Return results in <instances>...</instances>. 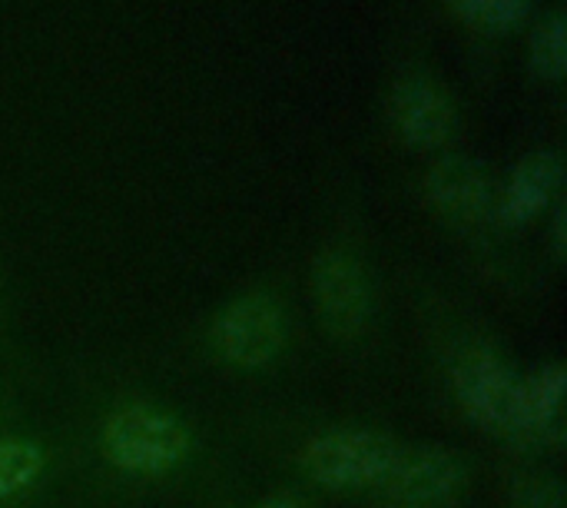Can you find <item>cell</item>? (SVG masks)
Listing matches in <instances>:
<instances>
[{
  "instance_id": "obj_17",
  "label": "cell",
  "mask_w": 567,
  "mask_h": 508,
  "mask_svg": "<svg viewBox=\"0 0 567 508\" xmlns=\"http://www.w3.org/2000/svg\"><path fill=\"white\" fill-rule=\"evenodd\" d=\"M379 508H435V506H415V502H395V499H389V502H382Z\"/></svg>"
},
{
  "instance_id": "obj_8",
  "label": "cell",
  "mask_w": 567,
  "mask_h": 508,
  "mask_svg": "<svg viewBox=\"0 0 567 508\" xmlns=\"http://www.w3.org/2000/svg\"><path fill=\"white\" fill-rule=\"evenodd\" d=\"M468 482L472 469L458 453L442 446H402L382 492L395 502L445 508L468 492Z\"/></svg>"
},
{
  "instance_id": "obj_12",
  "label": "cell",
  "mask_w": 567,
  "mask_h": 508,
  "mask_svg": "<svg viewBox=\"0 0 567 508\" xmlns=\"http://www.w3.org/2000/svg\"><path fill=\"white\" fill-rule=\"evenodd\" d=\"M528 63L532 73L538 80L558 83L567 70V23L565 10L551 7L545 10L535 27H532V40H528Z\"/></svg>"
},
{
  "instance_id": "obj_6",
  "label": "cell",
  "mask_w": 567,
  "mask_h": 508,
  "mask_svg": "<svg viewBox=\"0 0 567 508\" xmlns=\"http://www.w3.org/2000/svg\"><path fill=\"white\" fill-rule=\"evenodd\" d=\"M422 196L439 220L468 230L495 216L498 183L482 160L468 153H442L422 176Z\"/></svg>"
},
{
  "instance_id": "obj_2",
  "label": "cell",
  "mask_w": 567,
  "mask_h": 508,
  "mask_svg": "<svg viewBox=\"0 0 567 508\" xmlns=\"http://www.w3.org/2000/svg\"><path fill=\"white\" fill-rule=\"evenodd\" d=\"M452 396L462 416L485 436L525 449L522 376L488 343L465 346L452 363Z\"/></svg>"
},
{
  "instance_id": "obj_15",
  "label": "cell",
  "mask_w": 567,
  "mask_h": 508,
  "mask_svg": "<svg viewBox=\"0 0 567 508\" xmlns=\"http://www.w3.org/2000/svg\"><path fill=\"white\" fill-rule=\"evenodd\" d=\"M548 240H551V260H555V263H565V256H567V206H565V200H558V203L551 206V233H548Z\"/></svg>"
},
{
  "instance_id": "obj_1",
  "label": "cell",
  "mask_w": 567,
  "mask_h": 508,
  "mask_svg": "<svg viewBox=\"0 0 567 508\" xmlns=\"http://www.w3.org/2000/svg\"><path fill=\"white\" fill-rule=\"evenodd\" d=\"M96 443L110 469L146 479L179 469L196 449L193 429L153 403H123L106 413Z\"/></svg>"
},
{
  "instance_id": "obj_3",
  "label": "cell",
  "mask_w": 567,
  "mask_h": 508,
  "mask_svg": "<svg viewBox=\"0 0 567 508\" xmlns=\"http://www.w3.org/2000/svg\"><path fill=\"white\" fill-rule=\"evenodd\" d=\"M402 443L379 429H332L299 449V473L319 489L359 492L382 489L395 469Z\"/></svg>"
},
{
  "instance_id": "obj_14",
  "label": "cell",
  "mask_w": 567,
  "mask_h": 508,
  "mask_svg": "<svg viewBox=\"0 0 567 508\" xmlns=\"http://www.w3.org/2000/svg\"><path fill=\"white\" fill-rule=\"evenodd\" d=\"M508 508H565V482L551 473H522L508 486Z\"/></svg>"
},
{
  "instance_id": "obj_16",
  "label": "cell",
  "mask_w": 567,
  "mask_h": 508,
  "mask_svg": "<svg viewBox=\"0 0 567 508\" xmlns=\"http://www.w3.org/2000/svg\"><path fill=\"white\" fill-rule=\"evenodd\" d=\"M252 508H306L296 496H266V499H259Z\"/></svg>"
},
{
  "instance_id": "obj_10",
  "label": "cell",
  "mask_w": 567,
  "mask_h": 508,
  "mask_svg": "<svg viewBox=\"0 0 567 508\" xmlns=\"http://www.w3.org/2000/svg\"><path fill=\"white\" fill-rule=\"evenodd\" d=\"M567 373L561 363H545L522 376L525 449H558L565 443Z\"/></svg>"
},
{
  "instance_id": "obj_9",
  "label": "cell",
  "mask_w": 567,
  "mask_h": 508,
  "mask_svg": "<svg viewBox=\"0 0 567 508\" xmlns=\"http://www.w3.org/2000/svg\"><path fill=\"white\" fill-rule=\"evenodd\" d=\"M561 183H565V160L558 150L525 153L512 166L508 180L498 186V203H495L498 223L508 230L535 223L561 200Z\"/></svg>"
},
{
  "instance_id": "obj_5",
  "label": "cell",
  "mask_w": 567,
  "mask_h": 508,
  "mask_svg": "<svg viewBox=\"0 0 567 508\" xmlns=\"http://www.w3.org/2000/svg\"><path fill=\"white\" fill-rule=\"evenodd\" d=\"M309 286L326 336H332L336 343H355L369 329L375 313V293L362 260L352 250H319L309 270Z\"/></svg>"
},
{
  "instance_id": "obj_7",
  "label": "cell",
  "mask_w": 567,
  "mask_h": 508,
  "mask_svg": "<svg viewBox=\"0 0 567 508\" xmlns=\"http://www.w3.org/2000/svg\"><path fill=\"white\" fill-rule=\"evenodd\" d=\"M389 123L405 146L435 153L452 143L458 130V106L442 80L412 70L389 90Z\"/></svg>"
},
{
  "instance_id": "obj_4",
  "label": "cell",
  "mask_w": 567,
  "mask_h": 508,
  "mask_svg": "<svg viewBox=\"0 0 567 508\" xmlns=\"http://www.w3.org/2000/svg\"><path fill=\"white\" fill-rule=\"evenodd\" d=\"M289 343L286 306L266 293L249 289L223 303L209 323V346L219 363L239 373L269 369Z\"/></svg>"
},
{
  "instance_id": "obj_11",
  "label": "cell",
  "mask_w": 567,
  "mask_h": 508,
  "mask_svg": "<svg viewBox=\"0 0 567 508\" xmlns=\"http://www.w3.org/2000/svg\"><path fill=\"white\" fill-rule=\"evenodd\" d=\"M50 466L43 443L30 436H0V506L30 492Z\"/></svg>"
},
{
  "instance_id": "obj_13",
  "label": "cell",
  "mask_w": 567,
  "mask_h": 508,
  "mask_svg": "<svg viewBox=\"0 0 567 508\" xmlns=\"http://www.w3.org/2000/svg\"><path fill=\"white\" fill-rule=\"evenodd\" d=\"M445 3L462 23L482 33H512L535 10V0H445Z\"/></svg>"
}]
</instances>
